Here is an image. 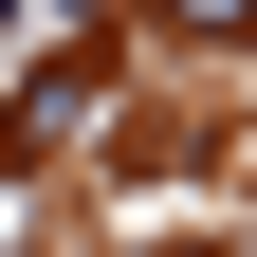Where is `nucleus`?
Masks as SVG:
<instances>
[{"mask_svg":"<svg viewBox=\"0 0 257 257\" xmlns=\"http://www.w3.org/2000/svg\"><path fill=\"white\" fill-rule=\"evenodd\" d=\"M166 37H257V0H147Z\"/></svg>","mask_w":257,"mask_h":257,"instance_id":"obj_1","label":"nucleus"}]
</instances>
